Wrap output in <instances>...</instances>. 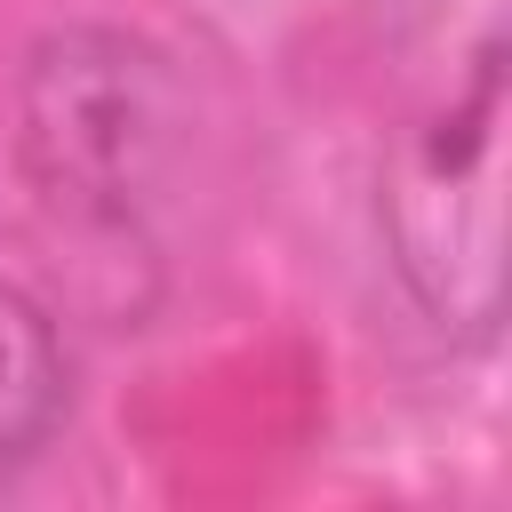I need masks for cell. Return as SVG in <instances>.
I'll return each instance as SVG.
<instances>
[{
	"label": "cell",
	"instance_id": "obj_1",
	"mask_svg": "<svg viewBox=\"0 0 512 512\" xmlns=\"http://www.w3.org/2000/svg\"><path fill=\"white\" fill-rule=\"evenodd\" d=\"M192 160V80L128 24H56L16 72V168L32 200L96 240H136Z\"/></svg>",
	"mask_w": 512,
	"mask_h": 512
},
{
	"label": "cell",
	"instance_id": "obj_2",
	"mask_svg": "<svg viewBox=\"0 0 512 512\" xmlns=\"http://www.w3.org/2000/svg\"><path fill=\"white\" fill-rule=\"evenodd\" d=\"M376 232L408 304L464 344L504 320V48L480 40L464 88L400 128L376 176Z\"/></svg>",
	"mask_w": 512,
	"mask_h": 512
},
{
	"label": "cell",
	"instance_id": "obj_3",
	"mask_svg": "<svg viewBox=\"0 0 512 512\" xmlns=\"http://www.w3.org/2000/svg\"><path fill=\"white\" fill-rule=\"evenodd\" d=\"M72 416V352L56 312L0 272V480L40 464V448Z\"/></svg>",
	"mask_w": 512,
	"mask_h": 512
}]
</instances>
